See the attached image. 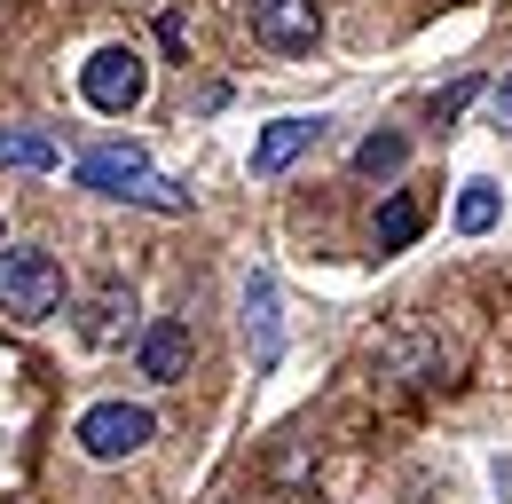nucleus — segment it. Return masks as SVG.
<instances>
[{"instance_id": "1", "label": "nucleus", "mask_w": 512, "mask_h": 504, "mask_svg": "<svg viewBox=\"0 0 512 504\" xmlns=\"http://www.w3.org/2000/svg\"><path fill=\"white\" fill-rule=\"evenodd\" d=\"M71 174H79V189H103V197H119V205H150V213H190V189H182V182H166V174H158V166H150V158H142L134 142H127V150H119V142L87 150V158H79Z\"/></svg>"}, {"instance_id": "2", "label": "nucleus", "mask_w": 512, "mask_h": 504, "mask_svg": "<svg viewBox=\"0 0 512 504\" xmlns=\"http://www.w3.org/2000/svg\"><path fill=\"white\" fill-rule=\"evenodd\" d=\"M64 308V268L40 245H0V315L8 323H48Z\"/></svg>"}, {"instance_id": "3", "label": "nucleus", "mask_w": 512, "mask_h": 504, "mask_svg": "<svg viewBox=\"0 0 512 504\" xmlns=\"http://www.w3.org/2000/svg\"><path fill=\"white\" fill-rule=\"evenodd\" d=\"M79 95H87V111H103V119H127L134 103L150 95V63H142V48H127V40L95 48V56L79 63Z\"/></svg>"}, {"instance_id": "4", "label": "nucleus", "mask_w": 512, "mask_h": 504, "mask_svg": "<svg viewBox=\"0 0 512 504\" xmlns=\"http://www.w3.org/2000/svg\"><path fill=\"white\" fill-rule=\"evenodd\" d=\"M150 434H158V418L142 410V402H95L87 418H79V449L95 457V465H127L134 449H150Z\"/></svg>"}, {"instance_id": "5", "label": "nucleus", "mask_w": 512, "mask_h": 504, "mask_svg": "<svg viewBox=\"0 0 512 504\" xmlns=\"http://www.w3.org/2000/svg\"><path fill=\"white\" fill-rule=\"evenodd\" d=\"M253 40L276 48V56H316L323 0H253Z\"/></svg>"}, {"instance_id": "6", "label": "nucleus", "mask_w": 512, "mask_h": 504, "mask_svg": "<svg viewBox=\"0 0 512 504\" xmlns=\"http://www.w3.org/2000/svg\"><path fill=\"white\" fill-rule=\"evenodd\" d=\"M245 347H253V371H276V355H284V292L268 268L245 276Z\"/></svg>"}, {"instance_id": "7", "label": "nucleus", "mask_w": 512, "mask_h": 504, "mask_svg": "<svg viewBox=\"0 0 512 504\" xmlns=\"http://www.w3.org/2000/svg\"><path fill=\"white\" fill-rule=\"evenodd\" d=\"M134 363H142V378H158V386H174V378H190V323H182V315H158V323L142 331V347H134Z\"/></svg>"}, {"instance_id": "8", "label": "nucleus", "mask_w": 512, "mask_h": 504, "mask_svg": "<svg viewBox=\"0 0 512 504\" xmlns=\"http://www.w3.org/2000/svg\"><path fill=\"white\" fill-rule=\"evenodd\" d=\"M127 315H134V292L111 276V284H95V292L79 300V339H87V347H111V339L127 331Z\"/></svg>"}, {"instance_id": "9", "label": "nucleus", "mask_w": 512, "mask_h": 504, "mask_svg": "<svg viewBox=\"0 0 512 504\" xmlns=\"http://www.w3.org/2000/svg\"><path fill=\"white\" fill-rule=\"evenodd\" d=\"M323 134V119H276V126H260V142H253V174L268 182V174H284L308 142Z\"/></svg>"}, {"instance_id": "10", "label": "nucleus", "mask_w": 512, "mask_h": 504, "mask_svg": "<svg viewBox=\"0 0 512 504\" xmlns=\"http://www.w3.org/2000/svg\"><path fill=\"white\" fill-rule=\"evenodd\" d=\"M0 166L8 174H48V166H64V142L40 134V126H0Z\"/></svg>"}, {"instance_id": "11", "label": "nucleus", "mask_w": 512, "mask_h": 504, "mask_svg": "<svg viewBox=\"0 0 512 504\" xmlns=\"http://www.w3.org/2000/svg\"><path fill=\"white\" fill-rule=\"evenodd\" d=\"M402 158H410V134H394V126H379V134L355 142V174H371V182L402 174Z\"/></svg>"}, {"instance_id": "12", "label": "nucleus", "mask_w": 512, "mask_h": 504, "mask_svg": "<svg viewBox=\"0 0 512 504\" xmlns=\"http://www.w3.org/2000/svg\"><path fill=\"white\" fill-rule=\"evenodd\" d=\"M457 229H465V237H489V229H497V182L457 189Z\"/></svg>"}, {"instance_id": "13", "label": "nucleus", "mask_w": 512, "mask_h": 504, "mask_svg": "<svg viewBox=\"0 0 512 504\" xmlns=\"http://www.w3.org/2000/svg\"><path fill=\"white\" fill-rule=\"evenodd\" d=\"M410 237H418V205L410 197H386L379 205V252H402Z\"/></svg>"}, {"instance_id": "14", "label": "nucleus", "mask_w": 512, "mask_h": 504, "mask_svg": "<svg viewBox=\"0 0 512 504\" xmlns=\"http://www.w3.org/2000/svg\"><path fill=\"white\" fill-rule=\"evenodd\" d=\"M473 95H481V87H473V79H465V87H449V95H442V103H434V119H457V111H465V103H473Z\"/></svg>"}, {"instance_id": "15", "label": "nucleus", "mask_w": 512, "mask_h": 504, "mask_svg": "<svg viewBox=\"0 0 512 504\" xmlns=\"http://www.w3.org/2000/svg\"><path fill=\"white\" fill-rule=\"evenodd\" d=\"M158 48H166V56H182V48H190V32H182V16H158Z\"/></svg>"}, {"instance_id": "16", "label": "nucleus", "mask_w": 512, "mask_h": 504, "mask_svg": "<svg viewBox=\"0 0 512 504\" xmlns=\"http://www.w3.org/2000/svg\"><path fill=\"white\" fill-rule=\"evenodd\" d=\"M497 126H505V134H512V79H505V87H497Z\"/></svg>"}]
</instances>
